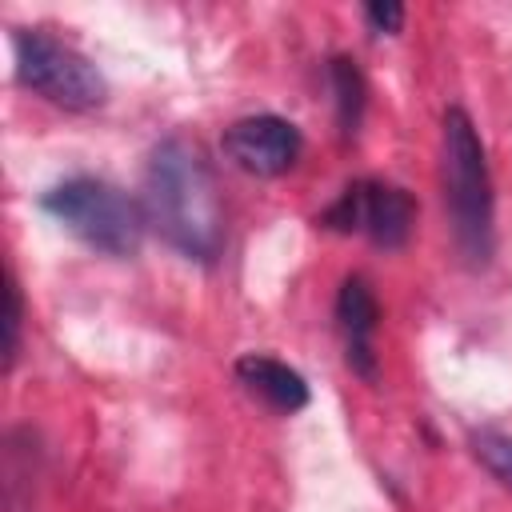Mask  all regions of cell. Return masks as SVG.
Here are the masks:
<instances>
[{
  "instance_id": "cell-11",
  "label": "cell",
  "mask_w": 512,
  "mask_h": 512,
  "mask_svg": "<svg viewBox=\"0 0 512 512\" xmlns=\"http://www.w3.org/2000/svg\"><path fill=\"white\" fill-rule=\"evenodd\" d=\"M20 320H24L20 288H16V280L8 276V284H4V368L16 364V352H20Z\"/></svg>"
},
{
  "instance_id": "cell-8",
  "label": "cell",
  "mask_w": 512,
  "mask_h": 512,
  "mask_svg": "<svg viewBox=\"0 0 512 512\" xmlns=\"http://www.w3.org/2000/svg\"><path fill=\"white\" fill-rule=\"evenodd\" d=\"M236 380L244 384V392H252L256 400H264L276 412H288L292 416V412H300L308 404V380L292 364H284L276 356L244 352L236 360Z\"/></svg>"
},
{
  "instance_id": "cell-3",
  "label": "cell",
  "mask_w": 512,
  "mask_h": 512,
  "mask_svg": "<svg viewBox=\"0 0 512 512\" xmlns=\"http://www.w3.org/2000/svg\"><path fill=\"white\" fill-rule=\"evenodd\" d=\"M40 208L80 244L104 256H136L144 240V208L100 176H68L40 196Z\"/></svg>"
},
{
  "instance_id": "cell-1",
  "label": "cell",
  "mask_w": 512,
  "mask_h": 512,
  "mask_svg": "<svg viewBox=\"0 0 512 512\" xmlns=\"http://www.w3.org/2000/svg\"><path fill=\"white\" fill-rule=\"evenodd\" d=\"M148 228H156L180 256L212 264L224 248V200L216 176L196 144L168 136L152 148L140 196Z\"/></svg>"
},
{
  "instance_id": "cell-2",
  "label": "cell",
  "mask_w": 512,
  "mask_h": 512,
  "mask_svg": "<svg viewBox=\"0 0 512 512\" xmlns=\"http://www.w3.org/2000/svg\"><path fill=\"white\" fill-rule=\"evenodd\" d=\"M440 176H444V204H448L456 252L464 256L468 268H484L492 260V176L480 132L464 108L444 112Z\"/></svg>"
},
{
  "instance_id": "cell-6",
  "label": "cell",
  "mask_w": 512,
  "mask_h": 512,
  "mask_svg": "<svg viewBox=\"0 0 512 512\" xmlns=\"http://www.w3.org/2000/svg\"><path fill=\"white\" fill-rule=\"evenodd\" d=\"M220 148L232 160V168H240L248 176H260V180H272V176H284L300 160L304 140H300V128L292 120L260 112V116L232 120L224 128Z\"/></svg>"
},
{
  "instance_id": "cell-10",
  "label": "cell",
  "mask_w": 512,
  "mask_h": 512,
  "mask_svg": "<svg viewBox=\"0 0 512 512\" xmlns=\"http://www.w3.org/2000/svg\"><path fill=\"white\" fill-rule=\"evenodd\" d=\"M472 452L504 488H512V436L508 432H500V428L472 432Z\"/></svg>"
},
{
  "instance_id": "cell-5",
  "label": "cell",
  "mask_w": 512,
  "mask_h": 512,
  "mask_svg": "<svg viewBox=\"0 0 512 512\" xmlns=\"http://www.w3.org/2000/svg\"><path fill=\"white\" fill-rule=\"evenodd\" d=\"M416 224V200L388 180H356L348 184L324 212H320V228L352 236L364 232L376 248H404Z\"/></svg>"
},
{
  "instance_id": "cell-4",
  "label": "cell",
  "mask_w": 512,
  "mask_h": 512,
  "mask_svg": "<svg viewBox=\"0 0 512 512\" xmlns=\"http://www.w3.org/2000/svg\"><path fill=\"white\" fill-rule=\"evenodd\" d=\"M12 56H16V80L68 112H92L108 100L104 72L84 52H76L72 44L56 40L48 32L16 28Z\"/></svg>"
},
{
  "instance_id": "cell-7",
  "label": "cell",
  "mask_w": 512,
  "mask_h": 512,
  "mask_svg": "<svg viewBox=\"0 0 512 512\" xmlns=\"http://www.w3.org/2000/svg\"><path fill=\"white\" fill-rule=\"evenodd\" d=\"M376 328H380V304L364 276H348L336 292V332L344 344V364L360 380H376Z\"/></svg>"
},
{
  "instance_id": "cell-12",
  "label": "cell",
  "mask_w": 512,
  "mask_h": 512,
  "mask_svg": "<svg viewBox=\"0 0 512 512\" xmlns=\"http://www.w3.org/2000/svg\"><path fill=\"white\" fill-rule=\"evenodd\" d=\"M364 20L372 24V32L396 36V32L404 28V4H396V0H376V4L364 8Z\"/></svg>"
},
{
  "instance_id": "cell-9",
  "label": "cell",
  "mask_w": 512,
  "mask_h": 512,
  "mask_svg": "<svg viewBox=\"0 0 512 512\" xmlns=\"http://www.w3.org/2000/svg\"><path fill=\"white\" fill-rule=\"evenodd\" d=\"M328 80H332V92H336V124H340V136L352 140L360 120H364V104H368V84L356 68L352 56H332L328 64Z\"/></svg>"
}]
</instances>
